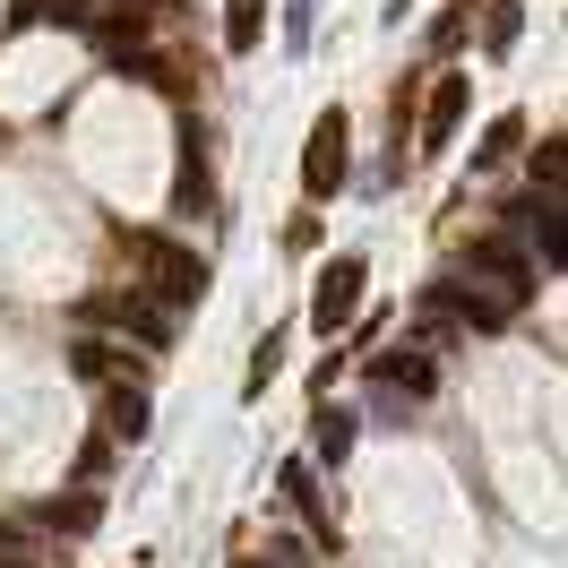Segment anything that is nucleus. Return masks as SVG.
Segmentation results:
<instances>
[{
  "label": "nucleus",
  "instance_id": "1",
  "mask_svg": "<svg viewBox=\"0 0 568 568\" xmlns=\"http://www.w3.org/2000/svg\"><path fill=\"white\" fill-rule=\"evenodd\" d=\"M121 258L146 276V302H164V311H190V302L207 293V258L164 242V233H121Z\"/></svg>",
  "mask_w": 568,
  "mask_h": 568
},
{
  "label": "nucleus",
  "instance_id": "2",
  "mask_svg": "<svg viewBox=\"0 0 568 568\" xmlns=\"http://www.w3.org/2000/svg\"><path fill=\"white\" fill-rule=\"evenodd\" d=\"M465 284H491L499 302H526L534 293V258L517 233H483V242H465Z\"/></svg>",
  "mask_w": 568,
  "mask_h": 568
},
{
  "label": "nucleus",
  "instance_id": "3",
  "mask_svg": "<svg viewBox=\"0 0 568 568\" xmlns=\"http://www.w3.org/2000/svg\"><path fill=\"white\" fill-rule=\"evenodd\" d=\"M345 146H354V130H345V112L327 104L320 121H311V139H302V190H311V199H336V190H345Z\"/></svg>",
  "mask_w": 568,
  "mask_h": 568
},
{
  "label": "nucleus",
  "instance_id": "4",
  "mask_svg": "<svg viewBox=\"0 0 568 568\" xmlns=\"http://www.w3.org/2000/svg\"><path fill=\"white\" fill-rule=\"evenodd\" d=\"M508 233H517L542 267H568V207L551 199V190H526V199L508 207Z\"/></svg>",
  "mask_w": 568,
  "mask_h": 568
},
{
  "label": "nucleus",
  "instance_id": "5",
  "mask_svg": "<svg viewBox=\"0 0 568 568\" xmlns=\"http://www.w3.org/2000/svg\"><path fill=\"white\" fill-rule=\"evenodd\" d=\"M362 276H371V267H362L354 250H345V258H327V276L311 284V327H320V336L354 327V311H362Z\"/></svg>",
  "mask_w": 568,
  "mask_h": 568
},
{
  "label": "nucleus",
  "instance_id": "6",
  "mask_svg": "<svg viewBox=\"0 0 568 568\" xmlns=\"http://www.w3.org/2000/svg\"><path fill=\"white\" fill-rule=\"evenodd\" d=\"M87 320H104V327H121V336H139V345H173V311L164 302H146V293H121V302H87Z\"/></svg>",
  "mask_w": 568,
  "mask_h": 568
},
{
  "label": "nucleus",
  "instance_id": "7",
  "mask_svg": "<svg viewBox=\"0 0 568 568\" xmlns=\"http://www.w3.org/2000/svg\"><path fill=\"white\" fill-rule=\"evenodd\" d=\"M371 379H379V396H430L439 388V371H430L423 345H388V354L371 362Z\"/></svg>",
  "mask_w": 568,
  "mask_h": 568
},
{
  "label": "nucleus",
  "instance_id": "8",
  "mask_svg": "<svg viewBox=\"0 0 568 568\" xmlns=\"http://www.w3.org/2000/svg\"><path fill=\"white\" fill-rule=\"evenodd\" d=\"M465 95H474V78H430V104H423V155H439V146L457 139Z\"/></svg>",
  "mask_w": 568,
  "mask_h": 568
},
{
  "label": "nucleus",
  "instance_id": "9",
  "mask_svg": "<svg viewBox=\"0 0 568 568\" xmlns=\"http://www.w3.org/2000/svg\"><path fill=\"white\" fill-rule=\"evenodd\" d=\"M146 430H155V423H146V388H139V379H112V388H104V439L139 448Z\"/></svg>",
  "mask_w": 568,
  "mask_h": 568
},
{
  "label": "nucleus",
  "instance_id": "10",
  "mask_svg": "<svg viewBox=\"0 0 568 568\" xmlns=\"http://www.w3.org/2000/svg\"><path fill=\"white\" fill-rule=\"evenodd\" d=\"M439 311H448V320H465V327H508V320H517V302H499V293H474L465 276L439 293Z\"/></svg>",
  "mask_w": 568,
  "mask_h": 568
},
{
  "label": "nucleus",
  "instance_id": "11",
  "mask_svg": "<svg viewBox=\"0 0 568 568\" xmlns=\"http://www.w3.org/2000/svg\"><path fill=\"white\" fill-rule=\"evenodd\" d=\"M276 483H284V499L302 508V526H311V534L327 542V499H320V483H311V457H293V465L276 474Z\"/></svg>",
  "mask_w": 568,
  "mask_h": 568
},
{
  "label": "nucleus",
  "instance_id": "12",
  "mask_svg": "<svg viewBox=\"0 0 568 568\" xmlns=\"http://www.w3.org/2000/svg\"><path fill=\"white\" fill-rule=\"evenodd\" d=\"M173 199H181V215H199L215 199V181H207V146L199 139H181V181H173Z\"/></svg>",
  "mask_w": 568,
  "mask_h": 568
},
{
  "label": "nucleus",
  "instance_id": "13",
  "mask_svg": "<svg viewBox=\"0 0 568 568\" xmlns=\"http://www.w3.org/2000/svg\"><path fill=\"white\" fill-rule=\"evenodd\" d=\"M345 448H354V414H345V405H320V423H311V457L345 465Z\"/></svg>",
  "mask_w": 568,
  "mask_h": 568
},
{
  "label": "nucleus",
  "instance_id": "14",
  "mask_svg": "<svg viewBox=\"0 0 568 568\" xmlns=\"http://www.w3.org/2000/svg\"><path fill=\"white\" fill-rule=\"evenodd\" d=\"M258 36H267V0H224V43L258 52Z\"/></svg>",
  "mask_w": 568,
  "mask_h": 568
},
{
  "label": "nucleus",
  "instance_id": "15",
  "mask_svg": "<svg viewBox=\"0 0 568 568\" xmlns=\"http://www.w3.org/2000/svg\"><path fill=\"white\" fill-rule=\"evenodd\" d=\"M95 517H104V508H95L87 491H70V499H43V508H36V526H52V534H87Z\"/></svg>",
  "mask_w": 568,
  "mask_h": 568
},
{
  "label": "nucleus",
  "instance_id": "16",
  "mask_svg": "<svg viewBox=\"0 0 568 568\" xmlns=\"http://www.w3.org/2000/svg\"><path fill=\"white\" fill-rule=\"evenodd\" d=\"M517 146H526V112H499L491 130H483V146H474V164H508Z\"/></svg>",
  "mask_w": 568,
  "mask_h": 568
},
{
  "label": "nucleus",
  "instance_id": "17",
  "mask_svg": "<svg viewBox=\"0 0 568 568\" xmlns=\"http://www.w3.org/2000/svg\"><path fill=\"white\" fill-rule=\"evenodd\" d=\"M70 362H78V379H104V388L121 379V354H112L104 336H78V345H70Z\"/></svg>",
  "mask_w": 568,
  "mask_h": 568
},
{
  "label": "nucleus",
  "instance_id": "18",
  "mask_svg": "<svg viewBox=\"0 0 568 568\" xmlns=\"http://www.w3.org/2000/svg\"><path fill=\"white\" fill-rule=\"evenodd\" d=\"M534 190L568 199V139H542V146H534Z\"/></svg>",
  "mask_w": 568,
  "mask_h": 568
},
{
  "label": "nucleus",
  "instance_id": "19",
  "mask_svg": "<svg viewBox=\"0 0 568 568\" xmlns=\"http://www.w3.org/2000/svg\"><path fill=\"white\" fill-rule=\"evenodd\" d=\"M517 27H526V9H517V0H491V18H483V52H508Z\"/></svg>",
  "mask_w": 568,
  "mask_h": 568
},
{
  "label": "nucleus",
  "instance_id": "20",
  "mask_svg": "<svg viewBox=\"0 0 568 568\" xmlns=\"http://www.w3.org/2000/svg\"><path fill=\"white\" fill-rule=\"evenodd\" d=\"M104 474H112V439H104V430H95V439L78 448V483H104Z\"/></svg>",
  "mask_w": 568,
  "mask_h": 568
},
{
  "label": "nucleus",
  "instance_id": "21",
  "mask_svg": "<svg viewBox=\"0 0 568 568\" xmlns=\"http://www.w3.org/2000/svg\"><path fill=\"white\" fill-rule=\"evenodd\" d=\"M104 9H121V18H130V27H155V18H173L181 0H104Z\"/></svg>",
  "mask_w": 568,
  "mask_h": 568
},
{
  "label": "nucleus",
  "instance_id": "22",
  "mask_svg": "<svg viewBox=\"0 0 568 568\" xmlns=\"http://www.w3.org/2000/svg\"><path fill=\"white\" fill-rule=\"evenodd\" d=\"M276 345H284V336H258V354H250V396L276 379Z\"/></svg>",
  "mask_w": 568,
  "mask_h": 568
},
{
  "label": "nucleus",
  "instance_id": "23",
  "mask_svg": "<svg viewBox=\"0 0 568 568\" xmlns=\"http://www.w3.org/2000/svg\"><path fill=\"white\" fill-rule=\"evenodd\" d=\"M284 36H293V43H311V0H293V18H284Z\"/></svg>",
  "mask_w": 568,
  "mask_h": 568
}]
</instances>
